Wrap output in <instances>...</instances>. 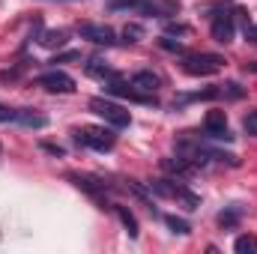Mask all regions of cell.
Here are the masks:
<instances>
[{
  "label": "cell",
  "mask_w": 257,
  "mask_h": 254,
  "mask_svg": "<svg viewBox=\"0 0 257 254\" xmlns=\"http://www.w3.org/2000/svg\"><path fill=\"white\" fill-rule=\"evenodd\" d=\"M90 111L99 114L108 126H114V129H126L128 123H132V114H128L123 105H117V102H111V99H102V96L90 99Z\"/></svg>",
  "instance_id": "6da1fadb"
},
{
  "label": "cell",
  "mask_w": 257,
  "mask_h": 254,
  "mask_svg": "<svg viewBox=\"0 0 257 254\" xmlns=\"http://www.w3.org/2000/svg\"><path fill=\"white\" fill-rule=\"evenodd\" d=\"M75 141L78 144H87V147H93V150H99V153H105V150H111L114 147V132L105 126H84L75 132Z\"/></svg>",
  "instance_id": "7a4b0ae2"
},
{
  "label": "cell",
  "mask_w": 257,
  "mask_h": 254,
  "mask_svg": "<svg viewBox=\"0 0 257 254\" xmlns=\"http://www.w3.org/2000/svg\"><path fill=\"white\" fill-rule=\"evenodd\" d=\"M221 66H224V57H218V54H186V60H183V69L194 78L215 75Z\"/></svg>",
  "instance_id": "3957f363"
},
{
  "label": "cell",
  "mask_w": 257,
  "mask_h": 254,
  "mask_svg": "<svg viewBox=\"0 0 257 254\" xmlns=\"http://www.w3.org/2000/svg\"><path fill=\"white\" fill-rule=\"evenodd\" d=\"M39 87H45L48 93H75V78L60 69H51V72L39 75Z\"/></svg>",
  "instance_id": "277c9868"
},
{
  "label": "cell",
  "mask_w": 257,
  "mask_h": 254,
  "mask_svg": "<svg viewBox=\"0 0 257 254\" xmlns=\"http://www.w3.org/2000/svg\"><path fill=\"white\" fill-rule=\"evenodd\" d=\"M203 129H206V135H209V138H215V141H230V138H233V135H230V129H227V114H224V111H218V108L206 114Z\"/></svg>",
  "instance_id": "5b68a950"
},
{
  "label": "cell",
  "mask_w": 257,
  "mask_h": 254,
  "mask_svg": "<svg viewBox=\"0 0 257 254\" xmlns=\"http://www.w3.org/2000/svg\"><path fill=\"white\" fill-rule=\"evenodd\" d=\"M108 93H114V96H120V99H132V102H144V105H150V102H156L153 96H147V93H141V90H135L132 84H126L123 78H111V84H108Z\"/></svg>",
  "instance_id": "8992f818"
},
{
  "label": "cell",
  "mask_w": 257,
  "mask_h": 254,
  "mask_svg": "<svg viewBox=\"0 0 257 254\" xmlns=\"http://www.w3.org/2000/svg\"><path fill=\"white\" fill-rule=\"evenodd\" d=\"M81 36L90 39L93 45H114L117 42V33L108 24H81Z\"/></svg>",
  "instance_id": "52a82bcc"
},
{
  "label": "cell",
  "mask_w": 257,
  "mask_h": 254,
  "mask_svg": "<svg viewBox=\"0 0 257 254\" xmlns=\"http://www.w3.org/2000/svg\"><path fill=\"white\" fill-rule=\"evenodd\" d=\"M233 33H236V27H233V18L230 15H212V39L218 42V45H230L233 42Z\"/></svg>",
  "instance_id": "ba28073f"
},
{
  "label": "cell",
  "mask_w": 257,
  "mask_h": 254,
  "mask_svg": "<svg viewBox=\"0 0 257 254\" xmlns=\"http://www.w3.org/2000/svg\"><path fill=\"white\" fill-rule=\"evenodd\" d=\"M128 84H132L135 90H141V93H153V90L159 87V78H156L153 72H135V75L128 78Z\"/></svg>",
  "instance_id": "9c48e42d"
},
{
  "label": "cell",
  "mask_w": 257,
  "mask_h": 254,
  "mask_svg": "<svg viewBox=\"0 0 257 254\" xmlns=\"http://www.w3.org/2000/svg\"><path fill=\"white\" fill-rule=\"evenodd\" d=\"M15 120H18L21 126H27V129H45L48 126V117H42V114H36V111H30V108L15 111Z\"/></svg>",
  "instance_id": "30bf717a"
},
{
  "label": "cell",
  "mask_w": 257,
  "mask_h": 254,
  "mask_svg": "<svg viewBox=\"0 0 257 254\" xmlns=\"http://www.w3.org/2000/svg\"><path fill=\"white\" fill-rule=\"evenodd\" d=\"M233 251H236V254H254V251H257V236H251V233H242V236H236V242H233Z\"/></svg>",
  "instance_id": "8fae6325"
},
{
  "label": "cell",
  "mask_w": 257,
  "mask_h": 254,
  "mask_svg": "<svg viewBox=\"0 0 257 254\" xmlns=\"http://www.w3.org/2000/svg\"><path fill=\"white\" fill-rule=\"evenodd\" d=\"M87 75H93V78H114L111 66L105 63V60H99V57H93V60L87 63Z\"/></svg>",
  "instance_id": "7c38bea8"
},
{
  "label": "cell",
  "mask_w": 257,
  "mask_h": 254,
  "mask_svg": "<svg viewBox=\"0 0 257 254\" xmlns=\"http://www.w3.org/2000/svg\"><path fill=\"white\" fill-rule=\"evenodd\" d=\"M72 183H75L78 189L90 191V194H102V191H105V183H99V180H93V177H72Z\"/></svg>",
  "instance_id": "4fadbf2b"
},
{
  "label": "cell",
  "mask_w": 257,
  "mask_h": 254,
  "mask_svg": "<svg viewBox=\"0 0 257 254\" xmlns=\"http://www.w3.org/2000/svg\"><path fill=\"white\" fill-rule=\"evenodd\" d=\"M114 209H117V215H120V221H123V227H126V233L132 236V239H135V236H138V221H135V215L128 212L126 206H114Z\"/></svg>",
  "instance_id": "5bb4252c"
},
{
  "label": "cell",
  "mask_w": 257,
  "mask_h": 254,
  "mask_svg": "<svg viewBox=\"0 0 257 254\" xmlns=\"http://www.w3.org/2000/svg\"><path fill=\"white\" fill-rule=\"evenodd\" d=\"M165 224L174 230V233H180V236H186V233H192V224L186 221V218H177V215H165Z\"/></svg>",
  "instance_id": "9a60e30c"
},
{
  "label": "cell",
  "mask_w": 257,
  "mask_h": 254,
  "mask_svg": "<svg viewBox=\"0 0 257 254\" xmlns=\"http://www.w3.org/2000/svg\"><path fill=\"white\" fill-rule=\"evenodd\" d=\"M174 200H183V203H186V209H197V206H200V197L192 194L186 186H177V197H174Z\"/></svg>",
  "instance_id": "2e32d148"
},
{
  "label": "cell",
  "mask_w": 257,
  "mask_h": 254,
  "mask_svg": "<svg viewBox=\"0 0 257 254\" xmlns=\"http://www.w3.org/2000/svg\"><path fill=\"white\" fill-rule=\"evenodd\" d=\"M39 42H42V45H48V48H54V45L60 48V45L66 42V30H48V33H42V39H39Z\"/></svg>",
  "instance_id": "e0dca14e"
},
{
  "label": "cell",
  "mask_w": 257,
  "mask_h": 254,
  "mask_svg": "<svg viewBox=\"0 0 257 254\" xmlns=\"http://www.w3.org/2000/svg\"><path fill=\"white\" fill-rule=\"evenodd\" d=\"M159 48H165V51H171V54H186L183 42H177V39H171V36H159Z\"/></svg>",
  "instance_id": "ac0fdd59"
},
{
  "label": "cell",
  "mask_w": 257,
  "mask_h": 254,
  "mask_svg": "<svg viewBox=\"0 0 257 254\" xmlns=\"http://www.w3.org/2000/svg\"><path fill=\"white\" fill-rule=\"evenodd\" d=\"M144 39V27L141 24H126L123 27V42H141Z\"/></svg>",
  "instance_id": "d6986e66"
},
{
  "label": "cell",
  "mask_w": 257,
  "mask_h": 254,
  "mask_svg": "<svg viewBox=\"0 0 257 254\" xmlns=\"http://www.w3.org/2000/svg\"><path fill=\"white\" fill-rule=\"evenodd\" d=\"M221 93H224L227 99H242V96H245V90H242V87H239L236 81H230V84H224V87H221Z\"/></svg>",
  "instance_id": "ffe728a7"
},
{
  "label": "cell",
  "mask_w": 257,
  "mask_h": 254,
  "mask_svg": "<svg viewBox=\"0 0 257 254\" xmlns=\"http://www.w3.org/2000/svg\"><path fill=\"white\" fill-rule=\"evenodd\" d=\"M242 126H245V132H248L251 138H257V111H248V114L242 117Z\"/></svg>",
  "instance_id": "44dd1931"
},
{
  "label": "cell",
  "mask_w": 257,
  "mask_h": 254,
  "mask_svg": "<svg viewBox=\"0 0 257 254\" xmlns=\"http://www.w3.org/2000/svg\"><path fill=\"white\" fill-rule=\"evenodd\" d=\"M236 218H239V212H221V215H218V224H221V227H233Z\"/></svg>",
  "instance_id": "7402d4cb"
},
{
  "label": "cell",
  "mask_w": 257,
  "mask_h": 254,
  "mask_svg": "<svg viewBox=\"0 0 257 254\" xmlns=\"http://www.w3.org/2000/svg\"><path fill=\"white\" fill-rule=\"evenodd\" d=\"M128 191H132V194H138L141 200H150V191L144 189L141 183H132V180H128Z\"/></svg>",
  "instance_id": "603a6c76"
},
{
  "label": "cell",
  "mask_w": 257,
  "mask_h": 254,
  "mask_svg": "<svg viewBox=\"0 0 257 254\" xmlns=\"http://www.w3.org/2000/svg\"><path fill=\"white\" fill-rule=\"evenodd\" d=\"M69 60H78V51H66V54H60V57H54L51 63H69Z\"/></svg>",
  "instance_id": "cb8c5ba5"
},
{
  "label": "cell",
  "mask_w": 257,
  "mask_h": 254,
  "mask_svg": "<svg viewBox=\"0 0 257 254\" xmlns=\"http://www.w3.org/2000/svg\"><path fill=\"white\" fill-rule=\"evenodd\" d=\"M168 33H189V27H186V24H177V21H171V24H168Z\"/></svg>",
  "instance_id": "d4e9b609"
},
{
  "label": "cell",
  "mask_w": 257,
  "mask_h": 254,
  "mask_svg": "<svg viewBox=\"0 0 257 254\" xmlns=\"http://www.w3.org/2000/svg\"><path fill=\"white\" fill-rule=\"evenodd\" d=\"M42 150L51 153V156H63V147H57V144H42Z\"/></svg>",
  "instance_id": "484cf974"
},
{
  "label": "cell",
  "mask_w": 257,
  "mask_h": 254,
  "mask_svg": "<svg viewBox=\"0 0 257 254\" xmlns=\"http://www.w3.org/2000/svg\"><path fill=\"white\" fill-rule=\"evenodd\" d=\"M9 120H15V111H9V108L0 105V123H9Z\"/></svg>",
  "instance_id": "4316f807"
},
{
  "label": "cell",
  "mask_w": 257,
  "mask_h": 254,
  "mask_svg": "<svg viewBox=\"0 0 257 254\" xmlns=\"http://www.w3.org/2000/svg\"><path fill=\"white\" fill-rule=\"evenodd\" d=\"M135 3H138V0H114V3H111V9H126V6L135 9Z\"/></svg>",
  "instance_id": "83f0119b"
},
{
  "label": "cell",
  "mask_w": 257,
  "mask_h": 254,
  "mask_svg": "<svg viewBox=\"0 0 257 254\" xmlns=\"http://www.w3.org/2000/svg\"><path fill=\"white\" fill-rule=\"evenodd\" d=\"M245 39H248V42H254V45H257V27H248V30H245Z\"/></svg>",
  "instance_id": "f1b7e54d"
},
{
  "label": "cell",
  "mask_w": 257,
  "mask_h": 254,
  "mask_svg": "<svg viewBox=\"0 0 257 254\" xmlns=\"http://www.w3.org/2000/svg\"><path fill=\"white\" fill-rule=\"evenodd\" d=\"M245 69H248V72H254V75H257V63H245Z\"/></svg>",
  "instance_id": "f546056e"
},
{
  "label": "cell",
  "mask_w": 257,
  "mask_h": 254,
  "mask_svg": "<svg viewBox=\"0 0 257 254\" xmlns=\"http://www.w3.org/2000/svg\"><path fill=\"white\" fill-rule=\"evenodd\" d=\"M0 159H3V147H0Z\"/></svg>",
  "instance_id": "4dcf8cb0"
}]
</instances>
